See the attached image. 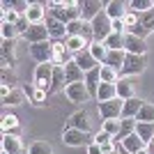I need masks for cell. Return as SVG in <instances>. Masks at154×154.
<instances>
[{
    "label": "cell",
    "instance_id": "obj_12",
    "mask_svg": "<svg viewBox=\"0 0 154 154\" xmlns=\"http://www.w3.org/2000/svg\"><path fill=\"white\" fill-rule=\"evenodd\" d=\"M46 5L44 2H30L26 12V19L30 21V26H39V23H46Z\"/></svg>",
    "mask_w": 154,
    "mask_h": 154
},
{
    "label": "cell",
    "instance_id": "obj_6",
    "mask_svg": "<svg viewBox=\"0 0 154 154\" xmlns=\"http://www.w3.org/2000/svg\"><path fill=\"white\" fill-rule=\"evenodd\" d=\"M64 94H67V99H69L71 103H85V101H90V99H92L90 92H88L85 81H83V83H71V85H67V88H64Z\"/></svg>",
    "mask_w": 154,
    "mask_h": 154
},
{
    "label": "cell",
    "instance_id": "obj_30",
    "mask_svg": "<svg viewBox=\"0 0 154 154\" xmlns=\"http://www.w3.org/2000/svg\"><path fill=\"white\" fill-rule=\"evenodd\" d=\"M0 53H2V67H7V69H9V67L16 62V58H14V42H2Z\"/></svg>",
    "mask_w": 154,
    "mask_h": 154
},
{
    "label": "cell",
    "instance_id": "obj_20",
    "mask_svg": "<svg viewBox=\"0 0 154 154\" xmlns=\"http://www.w3.org/2000/svg\"><path fill=\"white\" fill-rule=\"evenodd\" d=\"M46 28H48L51 39H67V26H64V23H60L58 19L46 16Z\"/></svg>",
    "mask_w": 154,
    "mask_h": 154
},
{
    "label": "cell",
    "instance_id": "obj_3",
    "mask_svg": "<svg viewBox=\"0 0 154 154\" xmlns=\"http://www.w3.org/2000/svg\"><path fill=\"white\" fill-rule=\"evenodd\" d=\"M35 88L44 90L46 94L53 92V62L37 64V69H35Z\"/></svg>",
    "mask_w": 154,
    "mask_h": 154
},
{
    "label": "cell",
    "instance_id": "obj_41",
    "mask_svg": "<svg viewBox=\"0 0 154 154\" xmlns=\"http://www.w3.org/2000/svg\"><path fill=\"white\" fill-rule=\"evenodd\" d=\"M101 131H106V134H110L113 138H115L117 131H120V120H103L101 122Z\"/></svg>",
    "mask_w": 154,
    "mask_h": 154
},
{
    "label": "cell",
    "instance_id": "obj_50",
    "mask_svg": "<svg viewBox=\"0 0 154 154\" xmlns=\"http://www.w3.org/2000/svg\"><path fill=\"white\" fill-rule=\"evenodd\" d=\"M115 152H117V154H131V152H127V149H124L122 145H117V149H115Z\"/></svg>",
    "mask_w": 154,
    "mask_h": 154
},
{
    "label": "cell",
    "instance_id": "obj_10",
    "mask_svg": "<svg viewBox=\"0 0 154 154\" xmlns=\"http://www.w3.org/2000/svg\"><path fill=\"white\" fill-rule=\"evenodd\" d=\"M23 39L32 46V44H39V42H48L51 35H48L46 23H39V26H30V28H28V32L23 35Z\"/></svg>",
    "mask_w": 154,
    "mask_h": 154
},
{
    "label": "cell",
    "instance_id": "obj_13",
    "mask_svg": "<svg viewBox=\"0 0 154 154\" xmlns=\"http://www.w3.org/2000/svg\"><path fill=\"white\" fill-rule=\"evenodd\" d=\"M0 152L5 154H23V143H21L19 136H12V134H2V143H0Z\"/></svg>",
    "mask_w": 154,
    "mask_h": 154
},
{
    "label": "cell",
    "instance_id": "obj_18",
    "mask_svg": "<svg viewBox=\"0 0 154 154\" xmlns=\"http://www.w3.org/2000/svg\"><path fill=\"white\" fill-rule=\"evenodd\" d=\"M69 129H78V131H88L90 134V115L85 113V110H78L74 115L69 117V122H67Z\"/></svg>",
    "mask_w": 154,
    "mask_h": 154
},
{
    "label": "cell",
    "instance_id": "obj_31",
    "mask_svg": "<svg viewBox=\"0 0 154 154\" xmlns=\"http://www.w3.org/2000/svg\"><path fill=\"white\" fill-rule=\"evenodd\" d=\"M88 51L92 53V58H94L99 64H103V60H106V55H108V48H106V44H103V42H92Z\"/></svg>",
    "mask_w": 154,
    "mask_h": 154
},
{
    "label": "cell",
    "instance_id": "obj_47",
    "mask_svg": "<svg viewBox=\"0 0 154 154\" xmlns=\"http://www.w3.org/2000/svg\"><path fill=\"white\" fill-rule=\"evenodd\" d=\"M88 154H103V152H101V145H97V143L88 145Z\"/></svg>",
    "mask_w": 154,
    "mask_h": 154
},
{
    "label": "cell",
    "instance_id": "obj_23",
    "mask_svg": "<svg viewBox=\"0 0 154 154\" xmlns=\"http://www.w3.org/2000/svg\"><path fill=\"white\" fill-rule=\"evenodd\" d=\"M122 147L127 149V152H131V154H138L140 149H145V147H147V143L143 140V138H140L138 134H131L129 138H124V140H122Z\"/></svg>",
    "mask_w": 154,
    "mask_h": 154
},
{
    "label": "cell",
    "instance_id": "obj_7",
    "mask_svg": "<svg viewBox=\"0 0 154 154\" xmlns=\"http://www.w3.org/2000/svg\"><path fill=\"white\" fill-rule=\"evenodd\" d=\"M30 55L37 60L39 64H44V62H53V44H51V39H48V42H39V44H32V46H30Z\"/></svg>",
    "mask_w": 154,
    "mask_h": 154
},
{
    "label": "cell",
    "instance_id": "obj_45",
    "mask_svg": "<svg viewBox=\"0 0 154 154\" xmlns=\"http://www.w3.org/2000/svg\"><path fill=\"white\" fill-rule=\"evenodd\" d=\"M12 83H16L14 74L7 69V67H2V85H9V88H12Z\"/></svg>",
    "mask_w": 154,
    "mask_h": 154
},
{
    "label": "cell",
    "instance_id": "obj_11",
    "mask_svg": "<svg viewBox=\"0 0 154 154\" xmlns=\"http://www.w3.org/2000/svg\"><path fill=\"white\" fill-rule=\"evenodd\" d=\"M124 53H129V55H147L145 39L134 37V35H124Z\"/></svg>",
    "mask_w": 154,
    "mask_h": 154
},
{
    "label": "cell",
    "instance_id": "obj_28",
    "mask_svg": "<svg viewBox=\"0 0 154 154\" xmlns=\"http://www.w3.org/2000/svg\"><path fill=\"white\" fill-rule=\"evenodd\" d=\"M99 76H101V83H113L115 85L117 81H120V71L108 67V64H101V67H99Z\"/></svg>",
    "mask_w": 154,
    "mask_h": 154
},
{
    "label": "cell",
    "instance_id": "obj_51",
    "mask_svg": "<svg viewBox=\"0 0 154 154\" xmlns=\"http://www.w3.org/2000/svg\"><path fill=\"white\" fill-rule=\"evenodd\" d=\"M138 154H149V152H147V147H145V149H140V152H138Z\"/></svg>",
    "mask_w": 154,
    "mask_h": 154
},
{
    "label": "cell",
    "instance_id": "obj_49",
    "mask_svg": "<svg viewBox=\"0 0 154 154\" xmlns=\"http://www.w3.org/2000/svg\"><path fill=\"white\" fill-rule=\"evenodd\" d=\"M147 152H149V154H154V138L147 143Z\"/></svg>",
    "mask_w": 154,
    "mask_h": 154
},
{
    "label": "cell",
    "instance_id": "obj_44",
    "mask_svg": "<svg viewBox=\"0 0 154 154\" xmlns=\"http://www.w3.org/2000/svg\"><path fill=\"white\" fill-rule=\"evenodd\" d=\"M94 143H97V145H108V143H115V140H113V136H110V134L99 131V134L94 136Z\"/></svg>",
    "mask_w": 154,
    "mask_h": 154
},
{
    "label": "cell",
    "instance_id": "obj_1",
    "mask_svg": "<svg viewBox=\"0 0 154 154\" xmlns=\"http://www.w3.org/2000/svg\"><path fill=\"white\" fill-rule=\"evenodd\" d=\"M147 69V55H129L124 58V64L120 69V78H127V76H138Z\"/></svg>",
    "mask_w": 154,
    "mask_h": 154
},
{
    "label": "cell",
    "instance_id": "obj_15",
    "mask_svg": "<svg viewBox=\"0 0 154 154\" xmlns=\"http://www.w3.org/2000/svg\"><path fill=\"white\" fill-rule=\"evenodd\" d=\"M103 12H106V16H108L110 21L124 19V14H127V2H122V0H108L106 7H103Z\"/></svg>",
    "mask_w": 154,
    "mask_h": 154
},
{
    "label": "cell",
    "instance_id": "obj_25",
    "mask_svg": "<svg viewBox=\"0 0 154 154\" xmlns=\"http://www.w3.org/2000/svg\"><path fill=\"white\" fill-rule=\"evenodd\" d=\"M99 67H101V64H99ZM99 67L85 74V85H88V92H90V97H94V99H97V90H99V85H101V76H99Z\"/></svg>",
    "mask_w": 154,
    "mask_h": 154
},
{
    "label": "cell",
    "instance_id": "obj_52",
    "mask_svg": "<svg viewBox=\"0 0 154 154\" xmlns=\"http://www.w3.org/2000/svg\"><path fill=\"white\" fill-rule=\"evenodd\" d=\"M113 154H117V152H113Z\"/></svg>",
    "mask_w": 154,
    "mask_h": 154
},
{
    "label": "cell",
    "instance_id": "obj_42",
    "mask_svg": "<svg viewBox=\"0 0 154 154\" xmlns=\"http://www.w3.org/2000/svg\"><path fill=\"white\" fill-rule=\"evenodd\" d=\"M83 26H85L83 19H78V21H74V23H69V26H67V37H71V35H83Z\"/></svg>",
    "mask_w": 154,
    "mask_h": 154
},
{
    "label": "cell",
    "instance_id": "obj_24",
    "mask_svg": "<svg viewBox=\"0 0 154 154\" xmlns=\"http://www.w3.org/2000/svg\"><path fill=\"white\" fill-rule=\"evenodd\" d=\"M115 90H117V97L122 99V101H127V99H134L136 92H134V83L129 81V78H120L115 83Z\"/></svg>",
    "mask_w": 154,
    "mask_h": 154
},
{
    "label": "cell",
    "instance_id": "obj_14",
    "mask_svg": "<svg viewBox=\"0 0 154 154\" xmlns=\"http://www.w3.org/2000/svg\"><path fill=\"white\" fill-rule=\"evenodd\" d=\"M64 44H67V48H69L71 55H76V53H81V51H88L92 42H90V39H85L83 35H71V37L64 39Z\"/></svg>",
    "mask_w": 154,
    "mask_h": 154
},
{
    "label": "cell",
    "instance_id": "obj_2",
    "mask_svg": "<svg viewBox=\"0 0 154 154\" xmlns=\"http://www.w3.org/2000/svg\"><path fill=\"white\" fill-rule=\"evenodd\" d=\"M62 140H64V145H69V147H88V145L94 143V136L88 134V131H78V129L64 127Z\"/></svg>",
    "mask_w": 154,
    "mask_h": 154
},
{
    "label": "cell",
    "instance_id": "obj_38",
    "mask_svg": "<svg viewBox=\"0 0 154 154\" xmlns=\"http://www.w3.org/2000/svg\"><path fill=\"white\" fill-rule=\"evenodd\" d=\"M28 154H53V147H51V143H46V140H35L30 145V149H28Z\"/></svg>",
    "mask_w": 154,
    "mask_h": 154
},
{
    "label": "cell",
    "instance_id": "obj_29",
    "mask_svg": "<svg viewBox=\"0 0 154 154\" xmlns=\"http://www.w3.org/2000/svg\"><path fill=\"white\" fill-rule=\"evenodd\" d=\"M26 101V92L21 90V88H12V92L7 97H2V103L5 106H19V103Z\"/></svg>",
    "mask_w": 154,
    "mask_h": 154
},
{
    "label": "cell",
    "instance_id": "obj_36",
    "mask_svg": "<svg viewBox=\"0 0 154 154\" xmlns=\"http://www.w3.org/2000/svg\"><path fill=\"white\" fill-rule=\"evenodd\" d=\"M103 44H106V48H108V51H124V35L113 32V35L103 42Z\"/></svg>",
    "mask_w": 154,
    "mask_h": 154
},
{
    "label": "cell",
    "instance_id": "obj_4",
    "mask_svg": "<svg viewBox=\"0 0 154 154\" xmlns=\"http://www.w3.org/2000/svg\"><path fill=\"white\" fill-rule=\"evenodd\" d=\"M122 106H124V101L120 99V97L110 99V101H101L99 106H97L101 122L103 120H120V117H122Z\"/></svg>",
    "mask_w": 154,
    "mask_h": 154
},
{
    "label": "cell",
    "instance_id": "obj_33",
    "mask_svg": "<svg viewBox=\"0 0 154 154\" xmlns=\"http://www.w3.org/2000/svg\"><path fill=\"white\" fill-rule=\"evenodd\" d=\"M136 122H147V124H154V103H143V108L138 110L136 115Z\"/></svg>",
    "mask_w": 154,
    "mask_h": 154
},
{
    "label": "cell",
    "instance_id": "obj_32",
    "mask_svg": "<svg viewBox=\"0 0 154 154\" xmlns=\"http://www.w3.org/2000/svg\"><path fill=\"white\" fill-rule=\"evenodd\" d=\"M67 88V78H64V67L53 64V92L55 90H64Z\"/></svg>",
    "mask_w": 154,
    "mask_h": 154
},
{
    "label": "cell",
    "instance_id": "obj_9",
    "mask_svg": "<svg viewBox=\"0 0 154 154\" xmlns=\"http://www.w3.org/2000/svg\"><path fill=\"white\" fill-rule=\"evenodd\" d=\"M51 44H53V64L64 67L67 62L74 60V55L69 53V48H67V44H64V39H51Z\"/></svg>",
    "mask_w": 154,
    "mask_h": 154
},
{
    "label": "cell",
    "instance_id": "obj_34",
    "mask_svg": "<svg viewBox=\"0 0 154 154\" xmlns=\"http://www.w3.org/2000/svg\"><path fill=\"white\" fill-rule=\"evenodd\" d=\"M21 19V14L12 7V2H2V23H12L16 26V21Z\"/></svg>",
    "mask_w": 154,
    "mask_h": 154
},
{
    "label": "cell",
    "instance_id": "obj_22",
    "mask_svg": "<svg viewBox=\"0 0 154 154\" xmlns=\"http://www.w3.org/2000/svg\"><path fill=\"white\" fill-rule=\"evenodd\" d=\"M136 120L134 117H127V120H120V131H117V136L113 138L115 143H122L124 138H129L131 134H136Z\"/></svg>",
    "mask_w": 154,
    "mask_h": 154
},
{
    "label": "cell",
    "instance_id": "obj_46",
    "mask_svg": "<svg viewBox=\"0 0 154 154\" xmlns=\"http://www.w3.org/2000/svg\"><path fill=\"white\" fill-rule=\"evenodd\" d=\"M113 32H117V35H127V28H124V21L122 19L113 21Z\"/></svg>",
    "mask_w": 154,
    "mask_h": 154
},
{
    "label": "cell",
    "instance_id": "obj_17",
    "mask_svg": "<svg viewBox=\"0 0 154 154\" xmlns=\"http://www.w3.org/2000/svg\"><path fill=\"white\" fill-rule=\"evenodd\" d=\"M64 78H67V85H71V83H83V81H85V71L81 69L74 60H71V62L64 64Z\"/></svg>",
    "mask_w": 154,
    "mask_h": 154
},
{
    "label": "cell",
    "instance_id": "obj_16",
    "mask_svg": "<svg viewBox=\"0 0 154 154\" xmlns=\"http://www.w3.org/2000/svg\"><path fill=\"white\" fill-rule=\"evenodd\" d=\"M19 117L14 113H5L2 120H0V127H2V134H12V136H19L21 138V127H19Z\"/></svg>",
    "mask_w": 154,
    "mask_h": 154
},
{
    "label": "cell",
    "instance_id": "obj_8",
    "mask_svg": "<svg viewBox=\"0 0 154 154\" xmlns=\"http://www.w3.org/2000/svg\"><path fill=\"white\" fill-rule=\"evenodd\" d=\"M103 7H106V2H99V0H83V2H81V19L88 21V23H92V21L103 12Z\"/></svg>",
    "mask_w": 154,
    "mask_h": 154
},
{
    "label": "cell",
    "instance_id": "obj_27",
    "mask_svg": "<svg viewBox=\"0 0 154 154\" xmlns=\"http://www.w3.org/2000/svg\"><path fill=\"white\" fill-rule=\"evenodd\" d=\"M124 58H127V53H124V51H108L103 64H108V67H113V69L120 71V69H122V64H124Z\"/></svg>",
    "mask_w": 154,
    "mask_h": 154
},
{
    "label": "cell",
    "instance_id": "obj_39",
    "mask_svg": "<svg viewBox=\"0 0 154 154\" xmlns=\"http://www.w3.org/2000/svg\"><path fill=\"white\" fill-rule=\"evenodd\" d=\"M0 35H2V42H14V37H16L19 32H16V26L2 23V26H0Z\"/></svg>",
    "mask_w": 154,
    "mask_h": 154
},
{
    "label": "cell",
    "instance_id": "obj_5",
    "mask_svg": "<svg viewBox=\"0 0 154 154\" xmlns=\"http://www.w3.org/2000/svg\"><path fill=\"white\" fill-rule=\"evenodd\" d=\"M149 32H154V9L138 14V26H136V30L134 32H127V35H134V37L145 39Z\"/></svg>",
    "mask_w": 154,
    "mask_h": 154
},
{
    "label": "cell",
    "instance_id": "obj_26",
    "mask_svg": "<svg viewBox=\"0 0 154 154\" xmlns=\"http://www.w3.org/2000/svg\"><path fill=\"white\" fill-rule=\"evenodd\" d=\"M117 97V90L113 83H101L99 85V90H97V101H110V99H115Z\"/></svg>",
    "mask_w": 154,
    "mask_h": 154
},
{
    "label": "cell",
    "instance_id": "obj_43",
    "mask_svg": "<svg viewBox=\"0 0 154 154\" xmlns=\"http://www.w3.org/2000/svg\"><path fill=\"white\" fill-rule=\"evenodd\" d=\"M30 99H32V103L35 106H44V101H46V92L44 90H32V94H30Z\"/></svg>",
    "mask_w": 154,
    "mask_h": 154
},
{
    "label": "cell",
    "instance_id": "obj_48",
    "mask_svg": "<svg viewBox=\"0 0 154 154\" xmlns=\"http://www.w3.org/2000/svg\"><path fill=\"white\" fill-rule=\"evenodd\" d=\"M9 92H12V88H9V85H0V94H2V97H7Z\"/></svg>",
    "mask_w": 154,
    "mask_h": 154
},
{
    "label": "cell",
    "instance_id": "obj_37",
    "mask_svg": "<svg viewBox=\"0 0 154 154\" xmlns=\"http://www.w3.org/2000/svg\"><path fill=\"white\" fill-rule=\"evenodd\" d=\"M136 134L140 136L145 143H149L154 138V124H147V122H138L136 124Z\"/></svg>",
    "mask_w": 154,
    "mask_h": 154
},
{
    "label": "cell",
    "instance_id": "obj_35",
    "mask_svg": "<svg viewBox=\"0 0 154 154\" xmlns=\"http://www.w3.org/2000/svg\"><path fill=\"white\" fill-rule=\"evenodd\" d=\"M127 9H131L136 14L149 12V9H154V0H131V2H127Z\"/></svg>",
    "mask_w": 154,
    "mask_h": 154
},
{
    "label": "cell",
    "instance_id": "obj_40",
    "mask_svg": "<svg viewBox=\"0 0 154 154\" xmlns=\"http://www.w3.org/2000/svg\"><path fill=\"white\" fill-rule=\"evenodd\" d=\"M124 28H127V32H134L136 26H138V14L131 12V9H127V14H124Z\"/></svg>",
    "mask_w": 154,
    "mask_h": 154
},
{
    "label": "cell",
    "instance_id": "obj_19",
    "mask_svg": "<svg viewBox=\"0 0 154 154\" xmlns=\"http://www.w3.org/2000/svg\"><path fill=\"white\" fill-rule=\"evenodd\" d=\"M74 62H76L78 67H81V69L85 71V74L99 67V62H97V60L92 58V53H90V51H81V53H76V55H74Z\"/></svg>",
    "mask_w": 154,
    "mask_h": 154
},
{
    "label": "cell",
    "instance_id": "obj_21",
    "mask_svg": "<svg viewBox=\"0 0 154 154\" xmlns=\"http://www.w3.org/2000/svg\"><path fill=\"white\" fill-rule=\"evenodd\" d=\"M143 99H138V97H134V99H127L124 101V106H122V117L120 120H127V117H134L136 120V115H138V110L143 108Z\"/></svg>",
    "mask_w": 154,
    "mask_h": 154
}]
</instances>
